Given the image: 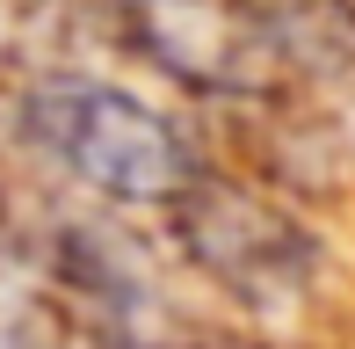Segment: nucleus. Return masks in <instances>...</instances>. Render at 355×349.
Masks as SVG:
<instances>
[{
	"instance_id": "obj_2",
	"label": "nucleus",
	"mask_w": 355,
	"mask_h": 349,
	"mask_svg": "<svg viewBox=\"0 0 355 349\" xmlns=\"http://www.w3.org/2000/svg\"><path fill=\"white\" fill-rule=\"evenodd\" d=\"M174 241L182 255L203 269L211 284H225L247 306H290V298L312 291L319 277V247L283 204H268L261 189L203 174L182 204H174Z\"/></svg>"
},
{
	"instance_id": "obj_3",
	"label": "nucleus",
	"mask_w": 355,
	"mask_h": 349,
	"mask_svg": "<svg viewBox=\"0 0 355 349\" xmlns=\"http://www.w3.org/2000/svg\"><path fill=\"white\" fill-rule=\"evenodd\" d=\"M123 29L167 81L203 95H268L283 81L254 0H123Z\"/></svg>"
},
{
	"instance_id": "obj_4",
	"label": "nucleus",
	"mask_w": 355,
	"mask_h": 349,
	"mask_svg": "<svg viewBox=\"0 0 355 349\" xmlns=\"http://www.w3.org/2000/svg\"><path fill=\"white\" fill-rule=\"evenodd\" d=\"M276 44L283 81H341L355 73V0H254Z\"/></svg>"
},
{
	"instance_id": "obj_1",
	"label": "nucleus",
	"mask_w": 355,
	"mask_h": 349,
	"mask_svg": "<svg viewBox=\"0 0 355 349\" xmlns=\"http://www.w3.org/2000/svg\"><path fill=\"white\" fill-rule=\"evenodd\" d=\"M22 131L66 174H80L87 189H102L116 204H159V211H174L211 174L174 117H159L131 88H109L94 73H44V81H29Z\"/></svg>"
}]
</instances>
